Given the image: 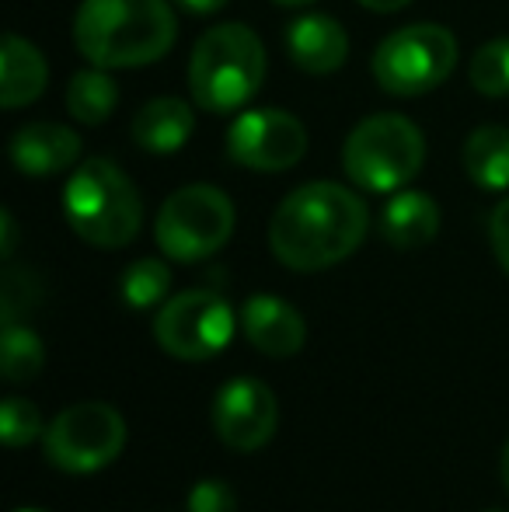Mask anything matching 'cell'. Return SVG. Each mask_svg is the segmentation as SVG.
Here are the masks:
<instances>
[{"label": "cell", "instance_id": "1", "mask_svg": "<svg viewBox=\"0 0 509 512\" xmlns=\"http://www.w3.org/2000/svg\"><path fill=\"white\" fill-rule=\"evenodd\" d=\"M367 237V206L335 182L293 189L269 223V248L286 269L321 272L346 262Z\"/></svg>", "mask_w": 509, "mask_h": 512}, {"label": "cell", "instance_id": "2", "mask_svg": "<svg viewBox=\"0 0 509 512\" xmlns=\"http://www.w3.org/2000/svg\"><path fill=\"white\" fill-rule=\"evenodd\" d=\"M175 32L168 0H84L74 18L77 49L105 70L157 63L175 46Z\"/></svg>", "mask_w": 509, "mask_h": 512}, {"label": "cell", "instance_id": "3", "mask_svg": "<svg viewBox=\"0 0 509 512\" xmlns=\"http://www.w3.org/2000/svg\"><path fill=\"white\" fill-rule=\"evenodd\" d=\"M265 81V46L248 25L227 21L196 42L189 60V91L199 108L227 115L245 108Z\"/></svg>", "mask_w": 509, "mask_h": 512}, {"label": "cell", "instance_id": "4", "mask_svg": "<svg viewBox=\"0 0 509 512\" xmlns=\"http://www.w3.org/2000/svg\"><path fill=\"white\" fill-rule=\"evenodd\" d=\"M63 213L77 237L95 248H126L143 223V203L133 182L105 157H88L70 175Z\"/></svg>", "mask_w": 509, "mask_h": 512}, {"label": "cell", "instance_id": "5", "mask_svg": "<svg viewBox=\"0 0 509 512\" xmlns=\"http://www.w3.org/2000/svg\"><path fill=\"white\" fill-rule=\"evenodd\" d=\"M426 140L405 115L377 112L349 133L342 147V168L349 182L367 192H398L422 171Z\"/></svg>", "mask_w": 509, "mask_h": 512}, {"label": "cell", "instance_id": "6", "mask_svg": "<svg viewBox=\"0 0 509 512\" xmlns=\"http://www.w3.org/2000/svg\"><path fill=\"white\" fill-rule=\"evenodd\" d=\"M157 248L175 262L210 258L231 241L234 203L213 185H185L157 213Z\"/></svg>", "mask_w": 509, "mask_h": 512}, {"label": "cell", "instance_id": "7", "mask_svg": "<svg viewBox=\"0 0 509 512\" xmlns=\"http://www.w3.org/2000/svg\"><path fill=\"white\" fill-rule=\"evenodd\" d=\"M457 67V39L443 25H408L377 46L374 77L387 95L415 98L440 88Z\"/></svg>", "mask_w": 509, "mask_h": 512}, {"label": "cell", "instance_id": "8", "mask_svg": "<svg viewBox=\"0 0 509 512\" xmlns=\"http://www.w3.org/2000/svg\"><path fill=\"white\" fill-rule=\"evenodd\" d=\"M126 446V422L105 401H81L63 408L42 432V450L67 474H95L109 467Z\"/></svg>", "mask_w": 509, "mask_h": 512}, {"label": "cell", "instance_id": "9", "mask_svg": "<svg viewBox=\"0 0 509 512\" xmlns=\"http://www.w3.org/2000/svg\"><path fill=\"white\" fill-rule=\"evenodd\" d=\"M234 310L213 290H185L164 300L154 321V338L168 356L203 363L224 352L234 338Z\"/></svg>", "mask_w": 509, "mask_h": 512}, {"label": "cell", "instance_id": "10", "mask_svg": "<svg viewBox=\"0 0 509 512\" xmlns=\"http://www.w3.org/2000/svg\"><path fill=\"white\" fill-rule=\"evenodd\" d=\"M227 154L234 164L262 175L286 171L307 154V129L283 108H248L231 122Z\"/></svg>", "mask_w": 509, "mask_h": 512}, {"label": "cell", "instance_id": "11", "mask_svg": "<svg viewBox=\"0 0 509 512\" xmlns=\"http://www.w3.org/2000/svg\"><path fill=\"white\" fill-rule=\"evenodd\" d=\"M279 425L276 394L255 377H234L213 398V429L231 450H262Z\"/></svg>", "mask_w": 509, "mask_h": 512}, {"label": "cell", "instance_id": "12", "mask_svg": "<svg viewBox=\"0 0 509 512\" xmlns=\"http://www.w3.org/2000/svg\"><path fill=\"white\" fill-rule=\"evenodd\" d=\"M241 328L245 338L255 345L262 356L272 359H290L304 349L307 342V324L300 310L286 300L272 297V293H255L241 307Z\"/></svg>", "mask_w": 509, "mask_h": 512}, {"label": "cell", "instance_id": "13", "mask_svg": "<svg viewBox=\"0 0 509 512\" xmlns=\"http://www.w3.org/2000/svg\"><path fill=\"white\" fill-rule=\"evenodd\" d=\"M81 157V136L60 122H28L11 136V161L32 178H49L74 168Z\"/></svg>", "mask_w": 509, "mask_h": 512}, {"label": "cell", "instance_id": "14", "mask_svg": "<svg viewBox=\"0 0 509 512\" xmlns=\"http://www.w3.org/2000/svg\"><path fill=\"white\" fill-rule=\"evenodd\" d=\"M286 53L304 74H335L349 56V35L328 14H304L286 32Z\"/></svg>", "mask_w": 509, "mask_h": 512}, {"label": "cell", "instance_id": "15", "mask_svg": "<svg viewBox=\"0 0 509 512\" xmlns=\"http://www.w3.org/2000/svg\"><path fill=\"white\" fill-rule=\"evenodd\" d=\"M196 129V112L182 98H154L136 112L133 143L150 154H175L189 143Z\"/></svg>", "mask_w": 509, "mask_h": 512}, {"label": "cell", "instance_id": "16", "mask_svg": "<svg viewBox=\"0 0 509 512\" xmlns=\"http://www.w3.org/2000/svg\"><path fill=\"white\" fill-rule=\"evenodd\" d=\"M49 67L42 60V53L25 42L21 35H4L0 46V105L4 108H21L46 91Z\"/></svg>", "mask_w": 509, "mask_h": 512}, {"label": "cell", "instance_id": "17", "mask_svg": "<svg viewBox=\"0 0 509 512\" xmlns=\"http://www.w3.org/2000/svg\"><path fill=\"white\" fill-rule=\"evenodd\" d=\"M381 230H384V241H391L394 248L401 251L422 248L440 230V206L426 192H398L384 206Z\"/></svg>", "mask_w": 509, "mask_h": 512}, {"label": "cell", "instance_id": "18", "mask_svg": "<svg viewBox=\"0 0 509 512\" xmlns=\"http://www.w3.org/2000/svg\"><path fill=\"white\" fill-rule=\"evenodd\" d=\"M464 171L475 185L489 192L509 189V129L482 126L464 143Z\"/></svg>", "mask_w": 509, "mask_h": 512}, {"label": "cell", "instance_id": "19", "mask_svg": "<svg viewBox=\"0 0 509 512\" xmlns=\"http://www.w3.org/2000/svg\"><path fill=\"white\" fill-rule=\"evenodd\" d=\"M116 105H119V88H116V81L105 74V67L74 74V81H70V88H67V112L74 115L77 122H84V126H102Z\"/></svg>", "mask_w": 509, "mask_h": 512}, {"label": "cell", "instance_id": "20", "mask_svg": "<svg viewBox=\"0 0 509 512\" xmlns=\"http://www.w3.org/2000/svg\"><path fill=\"white\" fill-rule=\"evenodd\" d=\"M46 366L42 338L28 324H4L0 335V373L7 384H32Z\"/></svg>", "mask_w": 509, "mask_h": 512}, {"label": "cell", "instance_id": "21", "mask_svg": "<svg viewBox=\"0 0 509 512\" xmlns=\"http://www.w3.org/2000/svg\"><path fill=\"white\" fill-rule=\"evenodd\" d=\"M171 290V272L161 258H140L123 272V300L133 310L161 307Z\"/></svg>", "mask_w": 509, "mask_h": 512}, {"label": "cell", "instance_id": "22", "mask_svg": "<svg viewBox=\"0 0 509 512\" xmlns=\"http://www.w3.org/2000/svg\"><path fill=\"white\" fill-rule=\"evenodd\" d=\"M471 84L478 95L485 98H503L509 95V35L506 39H492L471 60Z\"/></svg>", "mask_w": 509, "mask_h": 512}, {"label": "cell", "instance_id": "23", "mask_svg": "<svg viewBox=\"0 0 509 512\" xmlns=\"http://www.w3.org/2000/svg\"><path fill=\"white\" fill-rule=\"evenodd\" d=\"M42 436V415L32 401L25 398H7L0 405V439H4L11 450L28 446L32 439Z\"/></svg>", "mask_w": 509, "mask_h": 512}, {"label": "cell", "instance_id": "24", "mask_svg": "<svg viewBox=\"0 0 509 512\" xmlns=\"http://www.w3.org/2000/svg\"><path fill=\"white\" fill-rule=\"evenodd\" d=\"M42 290L28 269H7L4 272V297H0V310H4V324H21V314H28L39 304Z\"/></svg>", "mask_w": 509, "mask_h": 512}, {"label": "cell", "instance_id": "25", "mask_svg": "<svg viewBox=\"0 0 509 512\" xmlns=\"http://www.w3.org/2000/svg\"><path fill=\"white\" fill-rule=\"evenodd\" d=\"M185 512H238V499H234L231 485L220 478L196 481L185 499Z\"/></svg>", "mask_w": 509, "mask_h": 512}, {"label": "cell", "instance_id": "26", "mask_svg": "<svg viewBox=\"0 0 509 512\" xmlns=\"http://www.w3.org/2000/svg\"><path fill=\"white\" fill-rule=\"evenodd\" d=\"M489 237H492V251H496L499 265L509 272V196L496 209H492Z\"/></svg>", "mask_w": 509, "mask_h": 512}, {"label": "cell", "instance_id": "27", "mask_svg": "<svg viewBox=\"0 0 509 512\" xmlns=\"http://www.w3.org/2000/svg\"><path fill=\"white\" fill-rule=\"evenodd\" d=\"M363 7H370V11L377 14H391V11H401V7H408L412 0H360Z\"/></svg>", "mask_w": 509, "mask_h": 512}, {"label": "cell", "instance_id": "28", "mask_svg": "<svg viewBox=\"0 0 509 512\" xmlns=\"http://www.w3.org/2000/svg\"><path fill=\"white\" fill-rule=\"evenodd\" d=\"M0 223H4V248H0V251H4V258H11V255H14V237H18V234H14V216L4 209Z\"/></svg>", "mask_w": 509, "mask_h": 512}, {"label": "cell", "instance_id": "29", "mask_svg": "<svg viewBox=\"0 0 509 512\" xmlns=\"http://www.w3.org/2000/svg\"><path fill=\"white\" fill-rule=\"evenodd\" d=\"M189 11H196V14H213V11H220V7L227 4V0H182Z\"/></svg>", "mask_w": 509, "mask_h": 512}, {"label": "cell", "instance_id": "30", "mask_svg": "<svg viewBox=\"0 0 509 512\" xmlns=\"http://www.w3.org/2000/svg\"><path fill=\"white\" fill-rule=\"evenodd\" d=\"M499 474H503V485L509 488V443L503 446V457H499Z\"/></svg>", "mask_w": 509, "mask_h": 512}, {"label": "cell", "instance_id": "31", "mask_svg": "<svg viewBox=\"0 0 509 512\" xmlns=\"http://www.w3.org/2000/svg\"><path fill=\"white\" fill-rule=\"evenodd\" d=\"M276 4H286V7H300V4H314V0H276Z\"/></svg>", "mask_w": 509, "mask_h": 512}, {"label": "cell", "instance_id": "32", "mask_svg": "<svg viewBox=\"0 0 509 512\" xmlns=\"http://www.w3.org/2000/svg\"><path fill=\"white\" fill-rule=\"evenodd\" d=\"M14 512H46V509H14Z\"/></svg>", "mask_w": 509, "mask_h": 512}, {"label": "cell", "instance_id": "33", "mask_svg": "<svg viewBox=\"0 0 509 512\" xmlns=\"http://www.w3.org/2000/svg\"><path fill=\"white\" fill-rule=\"evenodd\" d=\"M489 512H499V509H489Z\"/></svg>", "mask_w": 509, "mask_h": 512}]
</instances>
